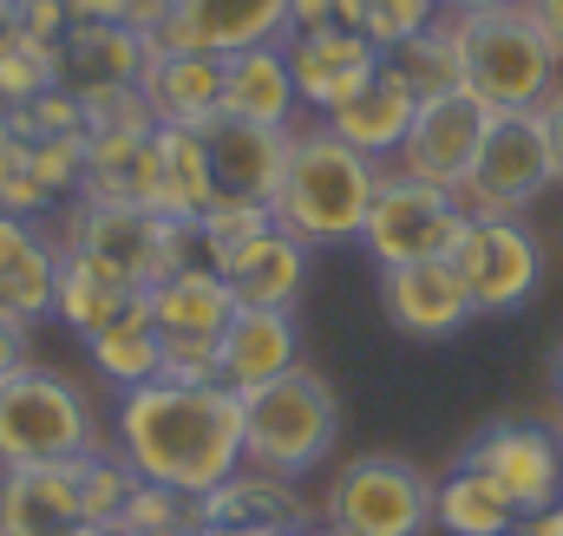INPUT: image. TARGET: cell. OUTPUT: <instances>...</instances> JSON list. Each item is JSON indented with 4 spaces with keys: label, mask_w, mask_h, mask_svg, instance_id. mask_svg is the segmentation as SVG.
Instances as JSON below:
<instances>
[{
    "label": "cell",
    "mask_w": 563,
    "mask_h": 536,
    "mask_svg": "<svg viewBox=\"0 0 563 536\" xmlns=\"http://www.w3.org/2000/svg\"><path fill=\"white\" fill-rule=\"evenodd\" d=\"M308 263H314V249L295 243L282 223H269L236 256H223V281H230L236 308H295L308 294Z\"/></svg>",
    "instance_id": "obj_25"
},
{
    "label": "cell",
    "mask_w": 563,
    "mask_h": 536,
    "mask_svg": "<svg viewBox=\"0 0 563 536\" xmlns=\"http://www.w3.org/2000/svg\"><path fill=\"white\" fill-rule=\"evenodd\" d=\"M558 438H563V432H558Z\"/></svg>",
    "instance_id": "obj_51"
},
{
    "label": "cell",
    "mask_w": 563,
    "mask_h": 536,
    "mask_svg": "<svg viewBox=\"0 0 563 536\" xmlns=\"http://www.w3.org/2000/svg\"><path fill=\"white\" fill-rule=\"evenodd\" d=\"M59 256L112 288L144 294L157 281V216L144 203H59Z\"/></svg>",
    "instance_id": "obj_9"
},
{
    "label": "cell",
    "mask_w": 563,
    "mask_h": 536,
    "mask_svg": "<svg viewBox=\"0 0 563 536\" xmlns=\"http://www.w3.org/2000/svg\"><path fill=\"white\" fill-rule=\"evenodd\" d=\"M20 33V0H0V40H13Z\"/></svg>",
    "instance_id": "obj_45"
},
{
    "label": "cell",
    "mask_w": 563,
    "mask_h": 536,
    "mask_svg": "<svg viewBox=\"0 0 563 536\" xmlns=\"http://www.w3.org/2000/svg\"><path fill=\"white\" fill-rule=\"evenodd\" d=\"M0 210H13V216H46V210H59V203L46 197L40 170H33V144L20 132H7V119H0Z\"/></svg>",
    "instance_id": "obj_35"
},
{
    "label": "cell",
    "mask_w": 563,
    "mask_h": 536,
    "mask_svg": "<svg viewBox=\"0 0 563 536\" xmlns=\"http://www.w3.org/2000/svg\"><path fill=\"white\" fill-rule=\"evenodd\" d=\"M157 380L177 387H217V340H164V367Z\"/></svg>",
    "instance_id": "obj_37"
},
{
    "label": "cell",
    "mask_w": 563,
    "mask_h": 536,
    "mask_svg": "<svg viewBox=\"0 0 563 536\" xmlns=\"http://www.w3.org/2000/svg\"><path fill=\"white\" fill-rule=\"evenodd\" d=\"M452 46H459V79L485 112H525L544 105L563 79V53L544 40V26L518 7H478V13H445Z\"/></svg>",
    "instance_id": "obj_3"
},
{
    "label": "cell",
    "mask_w": 563,
    "mask_h": 536,
    "mask_svg": "<svg viewBox=\"0 0 563 536\" xmlns=\"http://www.w3.org/2000/svg\"><path fill=\"white\" fill-rule=\"evenodd\" d=\"M465 203L459 190H439L426 177L407 170H380V190H374V210H367V230H361V249L367 263L400 268V263H445L465 236Z\"/></svg>",
    "instance_id": "obj_7"
},
{
    "label": "cell",
    "mask_w": 563,
    "mask_h": 536,
    "mask_svg": "<svg viewBox=\"0 0 563 536\" xmlns=\"http://www.w3.org/2000/svg\"><path fill=\"white\" fill-rule=\"evenodd\" d=\"M79 99V119H86V132H157V112H151V99H144L139 86H106V92H73Z\"/></svg>",
    "instance_id": "obj_36"
},
{
    "label": "cell",
    "mask_w": 563,
    "mask_h": 536,
    "mask_svg": "<svg viewBox=\"0 0 563 536\" xmlns=\"http://www.w3.org/2000/svg\"><path fill=\"white\" fill-rule=\"evenodd\" d=\"M538 112H544V132H551V157H558V183H563V79L551 86V99H544Z\"/></svg>",
    "instance_id": "obj_41"
},
{
    "label": "cell",
    "mask_w": 563,
    "mask_h": 536,
    "mask_svg": "<svg viewBox=\"0 0 563 536\" xmlns=\"http://www.w3.org/2000/svg\"><path fill=\"white\" fill-rule=\"evenodd\" d=\"M73 531H86L73 458L0 471V536H73Z\"/></svg>",
    "instance_id": "obj_20"
},
{
    "label": "cell",
    "mask_w": 563,
    "mask_h": 536,
    "mask_svg": "<svg viewBox=\"0 0 563 536\" xmlns=\"http://www.w3.org/2000/svg\"><path fill=\"white\" fill-rule=\"evenodd\" d=\"M308 536H347V531H334V524H314V531H308Z\"/></svg>",
    "instance_id": "obj_49"
},
{
    "label": "cell",
    "mask_w": 563,
    "mask_h": 536,
    "mask_svg": "<svg viewBox=\"0 0 563 536\" xmlns=\"http://www.w3.org/2000/svg\"><path fill=\"white\" fill-rule=\"evenodd\" d=\"M151 33L125 20H73L59 40V86L66 92H106V86H139Z\"/></svg>",
    "instance_id": "obj_22"
},
{
    "label": "cell",
    "mask_w": 563,
    "mask_h": 536,
    "mask_svg": "<svg viewBox=\"0 0 563 536\" xmlns=\"http://www.w3.org/2000/svg\"><path fill=\"white\" fill-rule=\"evenodd\" d=\"M505 536H525V524H518V531H505Z\"/></svg>",
    "instance_id": "obj_50"
},
{
    "label": "cell",
    "mask_w": 563,
    "mask_h": 536,
    "mask_svg": "<svg viewBox=\"0 0 563 536\" xmlns=\"http://www.w3.org/2000/svg\"><path fill=\"white\" fill-rule=\"evenodd\" d=\"M99 445V412L79 380L53 367H26L0 387V471L13 465H66Z\"/></svg>",
    "instance_id": "obj_5"
},
{
    "label": "cell",
    "mask_w": 563,
    "mask_h": 536,
    "mask_svg": "<svg viewBox=\"0 0 563 536\" xmlns=\"http://www.w3.org/2000/svg\"><path fill=\"white\" fill-rule=\"evenodd\" d=\"M518 524H525V517L511 511V498H505L485 471L459 465L452 478H439L432 531H445V536H505V531H518Z\"/></svg>",
    "instance_id": "obj_28"
},
{
    "label": "cell",
    "mask_w": 563,
    "mask_h": 536,
    "mask_svg": "<svg viewBox=\"0 0 563 536\" xmlns=\"http://www.w3.org/2000/svg\"><path fill=\"white\" fill-rule=\"evenodd\" d=\"M301 367V327L295 308H236L230 327L217 334V380L230 393H256Z\"/></svg>",
    "instance_id": "obj_18"
},
{
    "label": "cell",
    "mask_w": 563,
    "mask_h": 536,
    "mask_svg": "<svg viewBox=\"0 0 563 536\" xmlns=\"http://www.w3.org/2000/svg\"><path fill=\"white\" fill-rule=\"evenodd\" d=\"M66 7H73V20H132L139 0H66Z\"/></svg>",
    "instance_id": "obj_42"
},
{
    "label": "cell",
    "mask_w": 563,
    "mask_h": 536,
    "mask_svg": "<svg viewBox=\"0 0 563 536\" xmlns=\"http://www.w3.org/2000/svg\"><path fill=\"white\" fill-rule=\"evenodd\" d=\"M66 26H73V7H66V0H20V33H33V40L59 46V40H66Z\"/></svg>",
    "instance_id": "obj_38"
},
{
    "label": "cell",
    "mask_w": 563,
    "mask_h": 536,
    "mask_svg": "<svg viewBox=\"0 0 563 536\" xmlns=\"http://www.w3.org/2000/svg\"><path fill=\"white\" fill-rule=\"evenodd\" d=\"M144 308L164 340H217L236 314V294L217 268H170L144 288Z\"/></svg>",
    "instance_id": "obj_26"
},
{
    "label": "cell",
    "mask_w": 563,
    "mask_h": 536,
    "mask_svg": "<svg viewBox=\"0 0 563 536\" xmlns=\"http://www.w3.org/2000/svg\"><path fill=\"white\" fill-rule=\"evenodd\" d=\"M551 183H558V157H551L544 112L538 105L492 112L485 119V144H478V164L459 183V203H465V216H518Z\"/></svg>",
    "instance_id": "obj_8"
},
{
    "label": "cell",
    "mask_w": 563,
    "mask_h": 536,
    "mask_svg": "<svg viewBox=\"0 0 563 536\" xmlns=\"http://www.w3.org/2000/svg\"><path fill=\"white\" fill-rule=\"evenodd\" d=\"M445 263L459 268V281H465L478 314H511V308H525L538 294L544 249H538V236L518 216H472Z\"/></svg>",
    "instance_id": "obj_10"
},
{
    "label": "cell",
    "mask_w": 563,
    "mask_h": 536,
    "mask_svg": "<svg viewBox=\"0 0 563 536\" xmlns=\"http://www.w3.org/2000/svg\"><path fill=\"white\" fill-rule=\"evenodd\" d=\"M551 393H558V412H563V354L551 360Z\"/></svg>",
    "instance_id": "obj_47"
},
{
    "label": "cell",
    "mask_w": 563,
    "mask_h": 536,
    "mask_svg": "<svg viewBox=\"0 0 563 536\" xmlns=\"http://www.w3.org/2000/svg\"><path fill=\"white\" fill-rule=\"evenodd\" d=\"M445 13H478V7H518V0H439Z\"/></svg>",
    "instance_id": "obj_46"
},
{
    "label": "cell",
    "mask_w": 563,
    "mask_h": 536,
    "mask_svg": "<svg viewBox=\"0 0 563 536\" xmlns=\"http://www.w3.org/2000/svg\"><path fill=\"white\" fill-rule=\"evenodd\" d=\"M413 112H420V92H413V86H407L387 59H380V72H374V79H367L347 105H334L321 125L341 137V144H354L361 157H374V164H380V157H394V150L407 144V132H413Z\"/></svg>",
    "instance_id": "obj_24"
},
{
    "label": "cell",
    "mask_w": 563,
    "mask_h": 536,
    "mask_svg": "<svg viewBox=\"0 0 563 536\" xmlns=\"http://www.w3.org/2000/svg\"><path fill=\"white\" fill-rule=\"evenodd\" d=\"M203 132V157H210V190L217 203H276L282 164H288V132L269 125H243V119H210Z\"/></svg>",
    "instance_id": "obj_16"
},
{
    "label": "cell",
    "mask_w": 563,
    "mask_h": 536,
    "mask_svg": "<svg viewBox=\"0 0 563 536\" xmlns=\"http://www.w3.org/2000/svg\"><path fill=\"white\" fill-rule=\"evenodd\" d=\"M459 465L485 471V478L511 498L518 517H531V511H544V504L563 498V438L544 432V425H485V432L465 445Z\"/></svg>",
    "instance_id": "obj_11"
},
{
    "label": "cell",
    "mask_w": 563,
    "mask_h": 536,
    "mask_svg": "<svg viewBox=\"0 0 563 536\" xmlns=\"http://www.w3.org/2000/svg\"><path fill=\"white\" fill-rule=\"evenodd\" d=\"M59 243L40 236V216H13L0 210V314L40 327L53 321V301H59Z\"/></svg>",
    "instance_id": "obj_19"
},
{
    "label": "cell",
    "mask_w": 563,
    "mask_h": 536,
    "mask_svg": "<svg viewBox=\"0 0 563 536\" xmlns=\"http://www.w3.org/2000/svg\"><path fill=\"white\" fill-rule=\"evenodd\" d=\"M86 347H92V367H99L119 393H125V387H144V380H157V367H164V334H157L144 294L112 321V327H106V334H92Z\"/></svg>",
    "instance_id": "obj_29"
},
{
    "label": "cell",
    "mask_w": 563,
    "mask_h": 536,
    "mask_svg": "<svg viewBox=\"0 0 563 536\" xmlns=\"http://www.w3.org/2000/svg\"><path fill=\"white\" fill-rule=\"evenodd\" d=\"M525 536H563V498L544 504V511H531V517H525Z\"/></svg>",
    "instance_id": "obj_44"
},
{
    "label": "cell",
    "mask_w": 563,
    "mask_h": 536,
    "mask_svg": "<svg viewBox=\"0 0 563 536\" xmlns=\"http://www.w3.org/2000/svg\"><path fill=\"white\" fill-rule=\"evenodd\" d=\"M139 92L151 99L157 125H210L223 105V59L217 53H177V46L151 40Z\"/></svg>",
    "instance_id": "obj_21"
},
{
    "label": "cell",
    "mask_w": 563,
    "mask_h": 536,
    "mask_svg": "<svg viewBox=\"0 0 563 536\" xmlns=\"http://www.w3.org/2000/svg\"><path fill=\"white\" fill-rule=\"evenodd\" d=\"M26 367H33V327L13 321V314H0V387L13 373H26Z\"/></svg>",
    "instance_id": "obj_39"
},
{
    "label": "cell",
    "mask_w": 563,
    "mask_h": 536,
    "mask_svg": "<svg viewBox=\"0 0 563 536\" xmlns=\"http://www.w3.org/2000/svg\"><path fill=\"white\" fill-rule=\"evenodd\" d=\"M288 40V0H170L157 46L177 53H250Z\"/></svg>",
    "instance_id": "obj_15"
},
{
    "label": "cell",
    "mask_w": 563,
    "mask_h": 536,
    "mask_svg": "<svg viewBox=\"0 0 563 536\" xmlns=\"http://www.w3.org/2000/svg\"><path fill=\"white\" fill-rule=\"evenodd\" d=\"M387 66H394V72H400L420 99L465 92V79H459V46H452V20H439V26L413 33L407 46H394V53H387Z\"/></svg>",
    "instance_id": "obj_32"
},
{
    "label": "cell",
    "mask_w": 563,
    "mask_h": 536,
    "mask_svg": "<svg viewBox=\"0 0 563 536\" xmlns=\"http://www.w3.org/2000/svg\"><path fill=\"white\" fill-rule=\"evenodd\" d=\"M334 26V0H288V33H321Z\"/></svg>",
    "instance_id": "obj_40"
},
{
    "label": "cell",
    "mask_w": 563,
    "mask_h": 536,
    "mask_svg": "<svg viewBox=\"0 0 563 536\" xmlns=\"http://www.w3.org/2000/svg\"><path fill=\"white\" fill-rule=\"evenodd\" d=\"M334 438H341V393L314 367H288L282 380L243 393V458L250 465L301 478L328 465Z\"/></svg>",
    "instance_id": "obj_4"
},
{
    "label": "cell",
    "mask_w": 563,
    "mask_h": 536,
    "mask_svg": "<svg viewBox=\"0 0 563 536\" xmlns=\"http://www.w3.org/2000/svg\"><path fill=\"white\" fill-rule=\"evenodd\" d=\"M203 517L223 524V531H276V536H308L321 524V504L301 491V478L269 471V465H236L210 498H203Z\"/></svg>",
    "instance_id": "obj_14"
},
{
    "label": "cell",
    "mask_w": 563,
    "mask_h": 536,
    "mask_svg": "<svg viewBox=\"0 0 563 536\" xmlns=\"http://www.w3.org/2000/svg\"><path fill=\"white\" fill-rule=\"evenodd\" d=\"M53 86H59V46L33 40V33L0 40V112L40 99V92H53Z\"/></svg>",
    "instance_id": "obj_33"
},
{
    "label": "cell",
    "mask_w": 563,
    "mask_h": 536,
    "mask_svg": "<svg viewBox=\"0 0 563 536\" xmlns=\"http://www.w3.org/2000/svg\"><path fill=\"white\" fill-rule=\"evenodd\" d=\"M485 119H492V112H485L472 92H439V99H420L413 132H407L400 150H394V170L426 177V183H439V190H459V183L472 177V164H478Z\"/></svg>",
    "instance_id": "obj_12"
},
{
    "label": "cell",
    "mask_w": 563,
    "mask_h": 536,
    "mask_svg": "<svg viewBox=\"0 0 563 536\" xmlns=\"http://www.w3.org/2000/svg\"><path fill=\"white\" fill-rule=\"evenodd\" d=\"M210 536H276V531H223V524H210Z\"/></svg>",
    "instance_id": "obj_48"
},
{
    "label": "cell",
    "mask_w": 563,
    "mask_h": 536,
    "mask_svg": "<svg viewBox=\"0 0 563 536\" xmlns=\"http://www.w3.org/2000/svg\"><path fill=\"white\" fill-rule=\"evenodd\" d=\"M139 294L132 288H112V281H99V275H86V268H59V301H53V321H66L79 340H92V334H106L125 308H132Z\"/></svg>",
    "instance_id": "obj_31"
},
{
    "label": "cell",
    "mask_w": 563,
    "mask_h": 536,
    "mask_svg": "<svg viewBox=\"0 0 563 536\" xmlns=\"http://www.w3.org/2000/svg\"><path fill=\"white\" fill-rule=\"evenodd\" d=\"M380 308L400 334L413 340H452L465 321H478L465 281L452 263H400V268H380Z\"/></svg>",
    "instance_id": "obj_17"
},
{
    "label": "cell",
    "mask_w": 563,
    "mask_h": 536,
    "mask_svg": "<svg viewBox=\"0 0 563 536\" xmlns=\"http://www.w3.org/2000/svg\"><path fill=\"white\" fill-rule=\"evenodd\" d=\"M374 190H380V164L361 157L354 144H341L314 119V125L288 132V164H282V183H276L269 210H276V223L295 243H308V249H347L367 230Z\"/></svg>",
    "instance_id": "obj_2"
},
{
    "label": "cell",
    "mask_w": 563,
    "mask_h": 536,
    "mask_svg": "<svg viewBox=\"0 0 563 536\" xmlns=\"http://www.w3.org/2000/svg\"><path fill=\"white\" fill-rule=\"evenodd\" d=\"M217 203L210 190V157H203V132L197 125H157L151 132V216H203Z\"/></svg>",
    "instance_id": "obj_27"
},
{
    "label": "cell",
    "mask_w": 563,
    "mask_h": 536,
    "mask_svg": "<svg viewBox=\"0 0 563 536\" xmlns=\"http://www.w3.org/2000/svg\"><path fill=\"white\" fill-rule=\"evenodd\" d=\"M525 13L544 26V40H551V46L563 53V0H525Z\"/></svg>",
    "instance_id": "obj_43"
},
{
    "label": "cell",
    "mask_w": 563,
    "mask_h": 536,
    "mask_svg": "<svg viewBox=\"0 0 563 536\" xmlns=\"http://www.w3.org/2000/svg\"><path fill=\"white\" fill-rule=\"evenodd\" d=\"M112 451L170 491L210 498L236 465H243V393L217 387H177V380H144L125 387L112 405Z\"/></svg>",
    "instance_id": "obj_1"
},
{
    "label": "cell",
    "mask_w": 563,
    "mask_h": 536,
    "mask_svg": "<svg viewBox=\"0 0 563 536\" xmlns=\"http://www.w3.org/2000/svg\"><path fill=\"white\" fill-rule=\"evenodd\" d=\"M223 119L243 125H269V132H295L301 119V92L288 72V53L276 46H250V53H223Z\"/></svg>",
    "instance_id": "obj_23"
},
{
    "label": "cell",
    "mask_w": 563,
    "mask_h": 536,
    "mask_svg": "<svg viewBox=\"0 0 563 536\" xmlns=\"http://www.w3.org/2000/svg\"><path fill=\"white\" fill-rule=\"evenodd\" d=\"M432 498H439V484L413 458L367 451V458H347L328 478L321 524H334L347 536H426L432 531Z\"/></svg>",
    "instance_id": "obj_6"
},
{
    "label": "cell",
    "mask_w": 563,
    "mask_h": 536,
    "mask_svg": "<svg viewBox=\"0 0 563 536\" xmlns=\"http://www.w3.org/2000/svg\"><path fill=\"white\" fill-rule=\"evenodd\" d=\"M439 20H445V7H439V0H334V26L367 33L380 53L407 46L413 33L439 26Z\"/></svg>",
    "instance_id": "obj_30"
},
{
    "label": "cell",
    "mask_w": 563,
    "mask_h": 536,
    "mask_svg": "<svg viewBox=\"0 0 563 536\" xmlns=\"http://www.w3.org/2000/svg\"><path fill=\"white\" fill-rule=\"evenodd\" d=\"M288 53V72H295V92L314 119H328L334 105H347L374 72H380V46L367 33H347V26H321V33H288L282 40Z\"/></svg>",
    "instance_id": "obj_13"
},
{
    "label": "cell",
    "mask_w": 563,
    "mask_h": 536,
    "mask_svg": "<svg viewBox=\"0 0 563 536\" xmlns=\"http://www.w3.org/2000/svg\"><path fill=\"white\" fill-rule=\"evenodd\" d=\"M197 524H210V517H203V498L170 491V484H151V478L132 484V498H125V511H119V531H132V536L197 531Z\"/></svg>",
    "instance_id": "obj_34"
}]
</instances>
